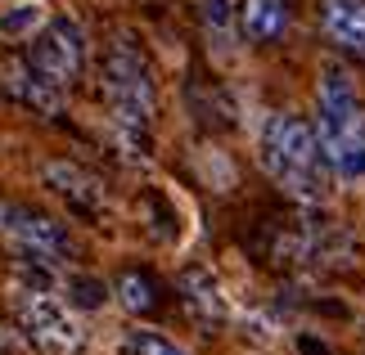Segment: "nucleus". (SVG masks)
Returning <instances> with one entry per match:
<instances>
[{
    "instance_id": "f257e3e1",
    "label": "nucleus",
    "mask_w": 365,
    "mask_h": 355,
    "mask_svg": "<svg viewBox=\"0 0 365 355\" xmlns=\"http://www.w3.org/2000/svg\"><path fill=\"white\" fill-rule=\"evenodd\" d=\"M262 166L284 194L302 203H320L329 194V158L320 149V135L293 112H275L262 126Z\"/></svg>"
},
{
    "instance_id": "f03ea898",
    "label": "nucleus",
    "mask_w": 365,
    "mask_h": 355,
    "mask_svg": "<svg viewBox=\"0 0 365 355\" xmlns=\"http://www.w3.org/2000/svg\"><path fill=\"white\" fill-rule=\"evenodd\" d=\"M320 149L329 166L347 180L365 176V112L356 104V90L343 68H325L320 77V122H316Z\"/></svg>"
},
{
    "instance_id": "7ed1b4c3",
    "label": "nucleus",
    "mask_w": 365,
    "mask_h": 355,
    "mask_svg": "<svg viewBox=\"0 0 365 355\" xmlns=\"http://www.w3.org/2000/svg\"><path fill=\"white\" fill-rule=\"evenodd\" d=\"M104 99L126 131H145L153 117V81L145 59L131 46H113L104 54Z\"/></svg>"
},
{
    "instance_id": "20e7f679",
    "label": "nucleus",
    "mask_w": 365,
    "mask_h": 355,
    "mask_svg": "<svg viewBox=\"0 0 365 355\" xmlns=\"http://www.w3.org/2000/svg\"><path fill=\"white\" fill-rule=\"evenodd\" d=\"M0 230H5L9 248L19 252L23 261L54 265L68 252L63 225H54L50 216H41V211H32V207H5V211H0Z\"/></svg>"
},
{
    "instance_id": "39448f33",
    "label": "nucleus",
    "mask_w": 365,
    "mask_h": 355,
    "mask_svg": "<svg viewBox=\"0 0 365 355\" xmlns=\"http://www.w3.org/2000/svg\"><path fill=\"white\" fill-rule=\"evenodd\" d=\"M23 329H27V337H32V346L41 355H77L81 346H86L81 329L41 292L23 297Z\"/></svg>"
},
{
    "instance_id": "423d86ee",
    "label": "nucleus",
    "mask_w": 365,
    "mask_h": 355,
    "mask_svg": "<svg viewBox=\"0 0 365 355\" xmlns=\"http://www.w3.org/2000/svg\"><path fill=\"white\" fill-rule=\"evenodd\" d=\"M81 54H86V36H81V27L73 18H50L46 36L32 46V68H41L50 81H59V86H73L77 73H81Z\"/></svg>"
},
{
    "instance_id": "0eeeda50",
    "label": "nucleus",
    "mask_w": 365,
    "mask_h": 355,
    "mask_svg": "<svg viewBox=\"0 0 365 355\" xmlns=\"http://www.w3.org/2000/svg\"><path fill=\"white\" fill-rule=\"evenodd\" d=\"M0 81H5V95H14L27 108H36L41 117H59L63 112V86L50 81L41 68H32V59H5Z\"/></svg>"
},
{
    "instance_id": "6e6552de",
    "label": "nucleus",
    "mask_w": 365,
    "mask_h": 355,
    "mask_svg": "<svg viewBox=\"0 0 365 355\" xmlns=\"http://www.w3.org/2000/svg\"><path fill=\"white\" fill-rule=\"evenodd\" d=\"M46 184L59 198H68L73 203V211H81V216H95V211H104V184L95 180L91 171H81L77 162H50L46 171Z\"/></svg>"
},
{
    "instance_id": "1a4fd4ad",
    "label": "nucleus",
    "mask_w": 365,
    "mask_h": 355,
    "mask_svg": "<svg viewBox=\"0 0 365 355\" xmlns=\"http://www.w3.org/2000/svg\"><path fill=\"white\" fill-rule=\"evenodd\" d=\"M320 32L339 50L365 59V0H320Z\"/></svg>"
},
{
    "instance_id": "9d476101",
    "label": "nucleus",
    "mask_w": 365,
    "mask_h": 355,
    "mask_svg": "<svg viewBox=\"0 0 365 355\" xmlns=\"http://www.w3.org/2000/svg\"><path fill=\"white\" fill-rule=\"evenodd\" d=\"M289 27V5L284 0H244V32L257 46H271V41L284 36Z\"/></svg>"
},
{
    "instance_id": "9b49d317",
    "label": "nucleus",
    "mask_w": 365,
    "mask_h": 355,
    "mask_svg": "<svg viewBox=\"0 0 365 355\" xmlns=\"http://www.w3.org/2000/svg\"><path fill=\"white\" fill-rule=\"evenodd\" d=\"M180 292H185V306L194 315H203L207 324L226 319V302H221V292H217V283H212L207 270H185V275H180Z\"/></svg>"
},
{
    "instance_id": "f8f14e48",
    "label": "nucleus",
    "mask_w": 365,
    "mask_h": 355,
    "mask_svg": "<svg viewBox=\"0 0 365 355\" xmlns=\"http://www.w3.org/2000/svg\"><path fill=\"white\" fill-rule=\"evenodd\" d=\"M118 297L126 310H135V315H145V310L158 306V283H153L149 275H140V270H126V275L118 279Z\"/></svg>"
},
{
    "instance_id": "ddd939ff",
    "label": "nucleus",
    "mask_w": 365,
    "mask_h": 355,
    "mask_svg": "<svg viewBox=\"0 0 365 355\" xmlns=\"http://www.w3.org/2000/svg\"><path fill=\"white\" fill-rule=\"evenodd\" d=\"M122 351L126 355H185L176 342H167L163 333H149V329H131L122 337Z\"/></svg>"
},
{
    "instance_id": "4468645a",
    "label": "nucleus",
    "mask_w": 365,
    "mask_h": 355,
    "mask_svg": "<svg viewBox=\"0 0 365 355\" xmlns=\"http://www.w3.org/2000/svg\"><path fill=\"white\" fill-rule=\"evenodd\" d=\"M73 302L86 306V310L104 306V283H95V279H73Z\"/></svg>"
},
{
    "instance_id": "2eb2a0df",
    "label": "nucleus",
    "mask_w": 365,
    "mask_h": 355,
    "mask_svg": "<svg viewBox=\"0 0 365 355\" xmlns=\"http://www.w3.org/2000/svg\"><path fill=\"white\" fill-rule=\"evenodd\" d=\"M36 23V9L32 5H23V9H9V14H0V32L5 36H19L23 27H32Z\"/></svg>"
},
{
    "instance_id": "dca6fc26",
    "label": "nucleus",
    "mask_w": 365,
    "mask_h": 355,
    "mask_svg": "<svg viewBox=\"0 0 365 355\" xmlns=\"http://www.w3.org/2000/svg\"><path fill=\"white\" fill-rule=\"evenodd\" d=\"M203 18L212 27H226L230 23V0H203Z\"/></svg>"
}]
</instances>
